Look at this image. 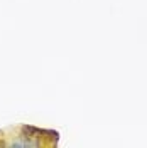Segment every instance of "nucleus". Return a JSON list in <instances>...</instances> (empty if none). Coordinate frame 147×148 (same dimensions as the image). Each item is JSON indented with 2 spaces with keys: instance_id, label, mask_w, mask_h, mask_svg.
Returning <instances> with one entry per match:
<instances>
[{
  "instance_id": "obj_1",
  "label": "nucleus",
  "mask_w": 147,
  "mask_h": 148,
  "mask_svg": "<svg viewBox=\"0 0 147 148\" xmlns=\"http://www.w3.org/2000/svg\"><path fill=\"white\" fill-rule=\"evenodd\" d=\"M14 148H19V147H36V143H31V141H14L12 143Z\"/></svg>"
}]
</instances>
